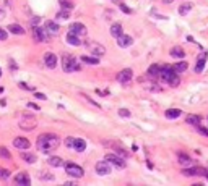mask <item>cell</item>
<instances>
[{"label":"cell","mask_w":208,"mask_h":186,"mask_svg":"<svg viewBox=\"0 0 208 186\" xmlns=\"http://www.w3.org/2000/svg\"><path fill=\"white\" fill-rule=\"evenodd\" d=\"M57 18L59 20H68V10H62L57 13Z\"/></svg>","instance_id":"37"},{"label":"cell","mask_w":208,"mask_h":186,"mask_svg":"<svg viewBox=\"0 0 208 186\" xmlns=\"http://www.w3.org/2000/svg\"><path fill=\"white\" fill-rule=\"evenodd\" d=\"M13 146L16 149H20V151H26V149L30 147L31 144H30V141H28L26 138H15L13 139Z\"/></svg>","instance_id":"15"},{"label":"cell","mask_w":208,"mask_h":186,"mask_svg":"<svg viewBox=\"0 0 208 186\" xmlns=\"http://www.w3.org/2000/svg\"><path fill=\"white\" fill-rule=\"evenodd\" d=\"M104 160H107L112 167H116V168H125V162H124V159H122L120 155H117V154H107L106 157H104Z\"/></svg>","instance_id":"5"},{"label":"cell","mask_w":208,"mask_h":186,"mask_svg":"<svg viewBox=\"0 0 208 186\" xmlns=\"http://www.w3.org/2000/svg\"><path fill=\"white\" fill-rule=\"evenodd\" d=\"M62 68L63 71H67V73H72V71H80L81 67H80V63L77 62V58L73 57V55H63L62 57Z\"/></svg>","instance_id":"3"},{"label":"cell","mask_w":208,"mask_h":186,"mask_svg":"<svg viewBox=\"0 0 208 186\" xmlns=\"http://www.w3.org/2000/svg\"><path fill=\"white\" fill-rule=\"evenodd\" d=\"M39 176H41L42 180H54V175H44V172H42Z\"/></svg>","instance_id":"41"},{"label":"cell","mask_w":208,"mask_h":186,"mask_svg":"<svg viewBox=\"0 0 208 186\" xmlns=\"http://www.w3.org/2000/svg\"><path fill=\"white\" fill-rule=\"evenodd\" d=\"M102 144H104V146H111V149H114V152H116L117 155H120L122 159H127V157H129V152H127L120 144H117V143H114V141H102Z\"/></svg>","instance_id":"8"},{"label":"cell","mask_w":208,"mask_h":186,"mask_svg":"<svg viewBox=\"0 0 208 186\" xmlns=\"http://www.w3.org/2000/svg\"><path fill=\"white\" fill-rule=\"evenodd\" d=\"M21 159L25 160V162H28V163H34L37 159H36V155L34 154H30V152H23L21 154Z\"/></svg>","instance_id":"30"},{"label":"cell","mask_w":208,"mask_h":186,"mask_svg":"<svg viewBox=\"0 0 208 186\" xmlns=\"http://www.w3.org/2000/svg\"><path fill=\"white\" fill-rule=\"evenodd\" d=\"M86 47H88V50H90L93 55H96V57L106 53V47H104L102 44H99V42H88Z\"/></svg>","instance_id":"9"},{"label":"cell","mask_w":208,"mask_h":186,"mask_svg":"<svg viewBox=\"0 0 208 186\" xmlns=\"http://www.w3.org/2000/svg\"><path fill=\"white\" fill-rule=\"evenodd\" d=\"M205 178L208 180V170H206V173H205Z\"/></svg>","instance_id":"50"},{"label":"cell","mask_w":208,"mask_h":186,"mask_svg":"<svg viewBox=\"0 0 208 186\" xmlns=\"http://www.w3.org/2000/svg\"><path fill=\"white\" fill-rule=\"evenodd\" d=\"M73 143H75V138H67L65 139V146L70 147V149H73Z\"/></svg>","instance_id":"38"},{"label":"cell","mask_w":208,"mask_h":186,"mask_svg":"<svg viewBox=\"0 0 208 186\" xmlns=\"http://www.w3.org/2000/svg\"><path fill=\"white\" fill-rule=\"evenodd\" d=\"M132 76H134V71H132L130 68H125L117 73V81L122 83V84H125V83H129L132 79Z\"/></svg>","instance_id":"13"},{"label":"cell","mask_w":208,"mask_h":186,"mask_svg":"<svg viewBox=\"0 0 208 186\" xmlns=\"http://www.w3.org/2000/svg\"><path fill=\"white\" fill-rule=\"evenodd\" d=\"M171 57H174V58H184V57H185V52H184L182 47L176 45V47L171 49Z\"/></svg>","instance_id":"24"},{"label":"cell","mask_w":208,"mask_h":186,"mask_svg":"<svg viewBox=\"0 0 208 186\" xmlns=\"http://www.w3.org/2000/svg\"><path fill=\"white\" fill-rule=\"evenodd\" d=\"M0 157L2 159H12V154L7 147H0Z\"/></svg>","instance_id":"35"},{"label":"cell","mask_w":208,"mask_h":186,"mask_svg":"<svg viewBox=\"0 0 208 186\" xmlns=\"http://www.w3.org/2000/svg\"><path fill=\"white\" fill-rule=\"evenodd\" d=\"M37 149H39L41 152L44 154H51L54 152L55 149L59 147L60 144V139L57 134H52V133H46V134H41L39 138H37Z\"/></svg>","instance_id":"1"},{"label":"cell","mask_w":208,"mask_h":186,"mask_svg":"<svg viewBox=\"0 0 208 186\" xmlns=\"http://www.w3.org/2000/svg\"><path fill=\"white\" fill-rule=\"evenodd\" d=\"M7 39V31H3L2 28H0V41H5Z\"/></svg>","instance_id":"42"},{"label":"cell","mask_w":208,"mask_h":186,"mask_svg":"<svg viewBox=\"0 0 208 186\" xmlns=\"http://www.w3.org/2000/svg\"><path fill=\"white\" fill-rule=\"evenodd\" d=\"M197 129H198V133H202L203 136H208V128H203V126L198 125V126H197Z\"/></svg>","instance_id":"40"},{"label":"cell","mask_w":208,"mask_h":186,"mask_svg":"<svg viewBox=\"0 0 208 186\" xmlns=\"http://www.w3.org/2000/svg\"><path fill=\"white\" fill-rule=\"evenodd\" d=\"M31 23H33V26H36L37 23H39V18H37V16H34V18H33V21H31Z\"/></svg>","instance_id":"47"},{"label":"cell","mask_w":208,"mask_h":186,"mask_svg":"<svg viewBox=\"0 0 208 186\" xmlns=\"http://www.w3.org/2000/svg\"><path fill=\"white\" fill-rule=\"evenodd\" d=\"M51 167H65V162L60 159V157H51L49 160H47Z\"/></svg>","instance_id":"26"},{"label":"cell","mask_w":208,"mask_h":186,"mask_svg":"<svg viewBox=\"0 0 208 186\" xmlns=\"http://www.w3.org/2000/svg\"><path fill=\"white\" fill-rule=\"evenodd\" d=\"M117 44H119V47L125 49V47H130V45L134 44V39H132L130 36L122 34V36H119V37H117Z\"/></svg>","instance_id":"18"},{"label":"cell","mask_w":208,"mask_h":186,"mask_svg":"<svg viewBox=\"0 0 208 186\" xmlns=\"http://www.w3.org/2000/svg\"><path fill=\"white\" fill-rule=\"evenodd\" d=\"M122 34H124V29H122V26L119 23H116V24L111 26V36L112 37H116V39H117V37L122 36Z\"/></svg>","instance_id":"23"},{"label":"cell","mask_w":208,"mask_h":186,"mask_svg":"<svg viewBox=\"0 0 208 186\" xmlns=\"http://www.w3.org/2000/svg\"><path fill=\"white\" fill-rule=\"evenodd\" d=\"M177 73H182V71H185L187 70V62H179V63H176L174 67H172Z\"/></svg>","instance_id":"34"},{"label":"cell","mask_w":208,"mask_h":186,"mask_svg":"<svg viewBox=\"0 0 208 186\" xmlns=\"http://www.w3.org/2000/svg\"><path fill=\"white\" fill-rule=\"evenodd\" d=\"M65 173H67L68 176H73V178H81V176L85 175L83 168L80 165H77V163H65Z\"/></svg>","instance_id":"4"},{"label":"cell","mask_w":208,"mask_h":186,"mask_svg":"<svg viewBox=\"0 0 208 186\" xmlns=\"http://www.w3.org/2000/svg\"><path fill=\"white\" fill-rule=\"evenodd\" d=\"M181 113L182 112L179 110V108H169V110H166V118H177V117H181Z\"/></svg>","instance_id":"27"},{"label":"cell","mask_w":208,"mask_h":186,"mask_svg":"<svg viewBox=\"0 0 208 186\" xmlns=\"http://www.w3.org/2000/svg\"><path fill=\"white\" fill-rule=\"evenodd\" d=\"M44 28H46V31L49 33L51 36H57V34H59V31H60V26H59L57 23H55V21H46Z\"/></svg>","instance_id":"14"},{"label":"cell","mask_w":208,"mask_h":186,"mask_svg":"<svg viewBox=\"0 0 208 186\" xmlns=\"http://www.w3.org/2000/svg\"><path fill=\"white\" fill-rule=\"evenodd\" d=\"M161 79L164 83H167V84H171V86H177L179 83H181L177 71L172 67H164V68H161Z\"/></svg>","instance_id":"2"},{"label":"cell","mask_w":208,"mask_h":186,"mask_svg":"<svg viewBox=\"0 0 208 186\" xmlns=\"http://www.w3.org/2000/svg\"><path fill=\"white\" fill-rule=\"evenodd\" d=\"M67 42H68L70 45H81L80 36L73 34V33H70V31H68V34H67Z\"/></svg>","instance_id":"21"},{"label":"cell","mask_w":208,"mask_h":186,"mask_svg":"<svg viewBox=\"0 0 208 186\" xmlns=\"http://www.w3.org/2000/svg\"><path fill=\"white\" fill-rule=\"evenodd\" d=\"M172 2H176V0H163V3H172Z\"/></svg>","instance_id":"48"},{"label":"cell","mask_w":208,"mask_h":186,"mask_svg":"<svg viewBox=\"0 0 208 186\" xmlns=\"http://www.w3.org/2000/svg\"><path fill=\"white\" fill-rule=\"evenodd\" d=\"M190 10H192V3H189V2L179 7V13H181V15H187Z\"/></svg>","instance_id":"33"},{"label":"cell","mask_w":208,"mask_h":186,"mask_svg":"<svg viewBox=\"0 0 208 186\" xmlns=\"http://www.w3.org/2000/svg\"><path fill=\"white\" fill-rule=\"evenodd\" d=\"M73 149L77 152H83L85 149H86V143H85V139H75V143H73Z\"/></svg>","instance_id":"25"},{"label":"cell","mask_w":208,"mask_h":186,"mask_svg":"<svg viewBox=\"0 0 208 186\" xmlns=\"http://www.w3.org/2000/svg\"><path fill=\"white\" fill-rule=\"evenodd\" d=\"M44 63H46L47 68H55V65H57V57H55V53L47 52L44 55Z\"/></svg>","instance_id":"16"},{"label":"cell","mask_w":208,"mask_h":186,"mask_svg":"<svg viewBox=\"0 0 208 186\" xmlns=\"http://www.w3.org/2000/svg\"><path fill=\"white\" fill-rule=\"evenodd\" d=\"M8 31H10L12 34H20V36L25 34V29L20 24H10V26H8Z\"/></svg>","instance_id":"28"},{"label":"cell","mask_w":208,"mask_h":186,"mask_svg":"<svg viewBox=\"0 0 208 186\" xmlns=\"http://www.w3.org/2000/svg\"><path fill=\"white\" fill-rule=\"evenodd\" d=\"M59 3H60V7H62V10H73V2L72 0H59Z\"/></svg>","instance_id":"29"},{"label":"cell","mask_w":208,"mask_h":186,"mask_svg":"<svg viewBox=\"0 0 208 186\" xmlns=\"http://www.w3.org/2000/svg\"><path fill=\"white\" fill-rule=\"evenodd\" d=\"M20 86H21L23 89H30V91H33V88H30L28 84H25V83H20Z\"/></svg>","instance_id":"46"},{"label":"cell","mask_w":208,"mask_h":186,"mask_svg":"<svg viewBox=\"0 0 208 186\" xmlns=\"http://www.w3.org/2000/svg\"><path fill=\"white\" fill-rule=\"evenodd\" d=\"M68 31H70V33H73V34H77V36H80V37L86 36V33H88L86 26L81 24V23H72V24H70V28H68Z\"/></svg>","instance_id":"10"},{"label":"cell","mask_w":208,"mask_h":186,"mask_svg":"<svg viewBox=\"0 0 208 186\" xmlns=\"http://www.w3.org/2000/svg\"><path fill=\"white\" fill-rule=\"evenodd\" d=\"M119 7H120V10H122V12H124V13H130V10H129V8H127V7H125L124 3H120Z\"/></svg>","instance_id":"44"},{"label":"cell","mask_w":208,"mask_h":186,"mask_svg":"<svg viewBox=\"0 0 208 186\" xmlns=\"http://www.w3.org/2000/svg\"><path fill=\"white\" fill-rule=\"evenodd\" d=\"M179 163H181L182 167H192L194 165L192 159L187 154H179Z\"/></svg>","instance_id":"22"},{"label":"cell","mask_w":208,"mask_h":186,"mask_svg":"<svg viewBox=\"0 0 208 186\" xmlns=\"http://www.w3.org/2000/svg\"><path fill=\"white\" fill-rule=\"evenodd\" d=\"M206 170L203 167H192V168H184L182 170V175L185 176H205Z\"/></svg>","instance_id":"11"},{"label":"cell","mask_w":208,"mask_h":186,"mask_svg":"<svg viewBox=\"0 0 208 186\" xmlns=\"http://www.w3.org/2000/svg\"><path fill=\"white\" fill-rule=\"evenodd\" d=\"M119 115L127 118V117H130V110H127V108H120V110H119Z\"/></svg>","instance_id":"39"},{"label":"cell","mask_w":208,"mask_h":186,"mask_svg":"<svg viewBox=\"0 0 208 186\" xmlns=\"http://www.w3.org/2000/svg\"><path fill=\"white\" fill-rule=\"evenodd\" d=\"M187 123L194 125V126H198V123H200V117L198 115H189L187 117Z\"/></svg>","instance_id":"32"},{"label":"cell","mask_w":208,"mask_h":186,"mask_svg":"<svg viewBox=\"0 0 208 186\" xmlns=\"http://www.w3.org/2000/svg\"><path fill=\"white\" fill-rule=\"evenodd\" d=\"M33 37H34L36 42H44V41L49 39V33L46 31V28L42 29L39 26H33Z\"/></svg>","instance_id":"7"},{"label":"cell","mask_w":208,"mask_h":186,"mask_svg":"<svg viewBox=\"0 0 208 186\" xmlns=\"http://www.w3.org/2000/svg\"><path fill=\"white\" fill-rule=\"evenodd\" d=\"M3 15H5V13H3V10H0V20L3 18Z\"/></svg>","instance_id":"49"},{"label":"cell","mask_w":208,"mask_h":186,"mask_svg":"<svg viewBox=\"0 0 208 186\" xmlns=\"http://www.w3.org/2000/svg\"><path fill=\"white\" fill-rule=\"evenodd\" d=\"M15 183H16V184H23V186H30L31 180H30V176H28V173L21 172V173H18V175L15 176Z\"/></svg>","instance_id":"19"},{"label":"cell","mask_w":208,"mask_h":186,"mask_svg":"<svg viewBox=\"0 0 208 186\" xmlns=\"http://www.w3.org/2000/svg\"><path fill=\"white\" fill-rule=\"evenodd\" d=\"M28 107H30V108H33V110H39V107H37L36 104H33V102H30V104H28Z\"/></svg>","instance_id":"45"},{"label":"cell","mask_w":208,"mask_h":186,"mask_svg":"<svg viewBox=\"0 0 208 186\" xmlns=\"http://www.w3.org/2000/svg\"><path fill=\"white\" fill-rule=\"evenodd\" d=\"M148 76L156 79L158 76H161V68H159L158 65H151V67L148 68Z\"/></svg>","instance_id":"20"},{"label":"cell","mask_w":208,"mask_h":186,"mask_svg":"<svg viewBox=\"0 0 208 186\" xmlns=\"http://www.w3.org/2000/svg\"><path fill=\"white\" fill-rule=\"evenodd\" d=\"M81 60H83L85 63H88V65H98V63H99V58L96 57V55H94V57H88V55H83Z\"/></svg>","instance_id":"31"},{"label":"cell","mask_w":208,"mask_h":186,"mask_svg":"<svg viewBox=\"0 0 208 186\" xmlns=\"http://www.w3.org/2000/svg\"><path fill=\"white\" fill-rule=\"evenodd\" d=\"M20 128L21 129H26V131H30V129H33L34 126H36V118L34 117H31V115H23L21 118H20Z\"/></svg>","instance_id":"6"},{"label":"cell","mask_w":208,"mask_h":186,"mask_svg":"<svg viewBox=\"0 0 208 186\" xmlns=\"http://www.w3.org/2000/svg\"><path fill=\"white\" fill-rule=\"evenodd\" d=\"M10 178V172L7 168H0V180H8Z\"/></svg>","instance_id":"36"},{"label":"cell","mask_w":208,"mask_h":186,"mask_svg":"<svg viewBox=\"0 0 208 186\" xmlns=\"http://www.w3.org/2000/svg\"><path fill=\"white\" fill-rule=\"evenodd\" d=\"M96 173L98 175H109L111 173V163L107 160H99L96 163Z\"/></svg>","instance_id":"12"},{"label":"cell","mask_w":208,"mask_h":186,"mask_svg":"<svg viewBox=\"0 0 208 186\" xmlns=\"http://www.w3.org/2000/svg\"><path fill=\"white\" fill-rule=\"evenodd\" d=\"M206 60H208V53H206V52H203V53L200 55V57H198L197 63H195V73H202V71H203Z\"/></svg>","instance_id":"17"},{"label":"cell","mask_w":208,"mask_h":186,"mask_svg":"<svg viewBox=\"0 0 208 186\" xmlns=\"http://www.w3.org/2000/svg\"><path fill=\"white\" fill-rule=\"evenodd\" d=\"M34 97H36V99H41V100H46V96L42 94V92H36Z\"/></svg>","instance_id":"43"}]
</instances>
